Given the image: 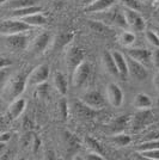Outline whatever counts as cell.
<instances>
[{
	"mask_svg": "<svg viewBox=\"0 0 159 160\" xmlns=\"http://www.w3.org/2000/svg\"><path fill=\"white\" fill-rule=\"evenodd\" d=\"M27 78L28 75L24 73H17L7 80L1 92V97L4 100L11 103L12 100L18 98L27 87Z\"/></svg>",
	"mask_w": 159,
	"mask_h": 160,
	"instance_id": "1",
	"label": "cell"
},
{
	"mask_svg": "<svg viewBox=\"0 0 159 160\" xmlns=\"http://www.w3.org/2000/svg\"><path fill=\"white\" fill-rule=\"evenodd\" d=\"M95 19L100 20L109 27H117L122 29H128L126 22V17L123 11L117 6H111L102 12L95 13Z\"/></svg>",
	"mask_w": 159,
	"mask_h": 160,
	"instance_id": "2",
	"label": "cell"
},
{
	"mask_svg": "<svg viewBox=\"0 0 159 160\" xmlns=\"http://www.w3.org/2000/svg\"><path fill=\"white\" fill-rule=\"evenodd\" d=\"M31 27L24 23L22 19L18 18H8V19L0 20V35H12L18 32H27L30 31Z\"/></svg>",
	"mask_w": 159,
	"mask_h": 160,
	"instance_id": "3",
	"label": "cell"
},
{
	"mask_svg": "<svg viewBox=\"0 0 159 160\" xmlns=\"http://www.w3.org/2000/svg\"><path fill=\"white\" fill-rule=\"evenodd\" d=\"M123 13H125V17H126L128 29H131L132 31H145L146 22L142 18V16L139 13V11L126 7L123 10Z\"/></svg>",
	"mask_w": 159,
	"mask_h": 160,
	"instance_id": "4",
	"label": "cell"
},
{
	"mask_svg": "<svg viewBox=\"0 0 159 160\" xmlns=\"http://www.w3.org/2000/svg\"><path fill=\"white\" fill-rule=\"evenodd\" d=\"M29 36L25 32H18L12 33V35H7L5 44L8 49L13 50V52H22L25 50L29 47Z\"/></svg>",
	"mask_w": 159,
	"mask_h": 160,
	"instance_id": "5",
	"label": "cell"
},
{
	"mask_svg": "<svg viewBox=\"0 0 159 160\" xmlns=\"http://www.w3.org/2000/svg\"><path fill=\"white\" fill-rule=\"evenodd\" d=\"M49 67L47 65H40V66L35 67L30 74L27 78V85L29 86H38L41 84L46 82L48 78H49Z\"/></svg>",
	"mask_w": 159,
	"mask_h": 160,
	"instance_id": "6",
	"label": "cell"
},
{
	"mask_svg": "<svg viewBox=\"0 0 159 160\" xmlns=\"http://www.w3.org/2000/svg\"><path fill=\"white\" fill-rule=\"evenodd\" d=\"M52 42V35L48 31H43V32L38 33L35 38H33L30 43H29V50L35 55H40V54L44 53L48 46Z\"/></svg>",
	"mask_w": 159,
	"mask_h": 160,
	"instance_id": "7",
	"label": "cell"
},
{
	"mask_svg": "<svg viewBox=\"0 0 159 160\" xmlns=\"http://www.w3.org/2000/svg\"><path fill=\"white\" fill-rule=\"evenodd\" d=\"M85 60V53L80 47H71L67 50L66 54V65L69 74Z\"/></svg>",
	"mask_w": 159,
	"mask_h": 160,
	"instance_id": "8",
	"label": "cell"
},
{
	"mask_svg": "<svg viewBox=\"0 0 159 160\" xmlns=\"http://www.w3.org/2000/svg\"><path fill=\"white\" fill-rule=\"evenodd\" d=\"M90 73H91V66H90L89 62L84 60L79 66L73 71V73L71 74L73 86L77 87V88L83 86V84H85V81L87 80Z\"/></svg>",
	"mask_w": 159,
	"mask_h": 160,
	"instance_id": "9",
	"label": "cell"
},
{
	"mask_svg": "<svg viewBox=\"0 0 159 160\" xmlns=\"http://www.w3.org/2000/svg\"><path fill=\"white\" fill-rule=\"evenodd\" d=\"M80 100L93 110H100L105 105V99L100 91H89L81 96Z\"/></svg>",
	"mask_w": 159,
	"mask_h": 160,
	"instance_id": "10",
	"label": "cell"
},
{
	"mask_svg": "<svg viewBox=\"0 0 159 160\" xmlns=\"http://www.w3.org/2000/svg\"><path fill=\"white\" fill-rule=\"evenodd\" d=\"M127 65H128V75H131L132 78L136 80H145L147 78V69L146 66L142 63H140L139 61L134 60L131 56L126 58Z\"/></svg>",
	"mask_w": 159,
	"mask_h": 160,
	"instance_id": "11",
	"label": "cell"
},
{
	"mask_svg": "<svg viewBox=\"0 0 159 160\" xmlns=\"http://www.w3.org/2000/svg\"><path fill=\"white\" fill-rule=\"evenodd\" d=\"M106 98L109 100V103L113 105L114 108H120L123 103V92L122 88L115 84L111 82L106 86Z\"/></svg>",
	"mask_w": 159,
	"mask_h": 160,
	"instance_id": "12",
	"label": "cell"
},
{
	"mask_svg": "<svg viewBox=\"0 0 159 160\" xmlns=\"http://www.w3.org/2000/svg\"><path fill=\"white\" fill-rule=\"evenodd\" d=\"M127 54L132 59L139 61L144 66H148L152 62V52L146 48H129Z\"/></svg>",
	"mask_w": 159,
	"mask_h": 160,
	"instance_id": "13",
	"label": "cell"
},
{
	"mask_svg": "<svg viewBox=\"0 0 159 160\" xmlns=\"http://www.w3.org/2000/svg\"><path fill=\"white\" fill-rule=\"evenodd\" d=\"M153 115L148 110H140V112L135 113L132 120V127L134 130H140L146 128L147 124L152 123Z\"/></svg>",
	"mask_w": 159,
	"mask_h": 160,
	"instance_id": "14",
	"label": "cell"
},
{
	"mask_svg": "<svg viewBox=\"0 0 159 160\" xmlns=\"http://www.w3.org/2000/svg\"><path fill=\"white\" fill-rule=\"evenodd\" d=\"M27 108V100L24 98H16L14 100H12L10 103V107H8V110H7V116L10 120H16L18 118L22 113L24 112Z\"/></svg>",
	"mask_w": 159,
	"mask_h": 160,
	"instance_id": "15",
	"label": "cell"
},
{
	"mask_svg": "<svg viewBox=\"0 0 159 160\" xmlns=\"http://www.w3.org/2000/svg\"><path fill=\"white\" fill-rule=\"evenodd\" d=\"M113 58L116 63V68L119 71V75L121 78L126 79L128 77V65H127V59L123 54H121L120 52H113Z\"/></svg>",
	"mask_w": 159,
	"mask_h": 160,
	"instance_id": "16",
	"label": "cell"
},
{
	"mask_svg": "<svg viewBox=\"0 0 159 160\" xmlns=\"http://www.w3.org/2000/svg\"><path fill=\"white\" fill-rule=\"evenodd\" d=\"M115 0H96L92 4L85 6V11L87 13H97V12H102L106 8L111 7L114 5Z\"/></svg>",
	"mask_w": 159,
	"mask_h": 160,
	"instance_id": "17",
	"label": "cell"
},
{
	"mask_svg": "<svg viewBox=\"0 0 159 160\" xmlns=\"http://www.w3.org/2000/svg\"><path fill=\"white\" fill-rule=\"evenodd\" d=\"M102 62H103L104 69H105L110 75L120 77L119 71H117V68H116V63H115V60H114V58H113V54L110 53V52H104V53H103Z\"/></svg>",
	"mask_w": 159,
	"mask_h": 160,
	"instance_id": "18",
	"label": "cell"
},
{
	"mask_svg": "<svg viewBox=\"0 0 159 160\" xmlns=\"http://www.w3.org/2000/svg\"><path fill=\"white\" fill-rule=\"evenodd\" d=\"M133 105L138 110H150L153 105L152 98L146 93H138L134 97Z\"/></svg>",
	"mask_w": 159,
	"mask_h": 160,
	"instance_id": "19",
	"label": "cell"
},
{
	"mask_svg": "<svg viewBox=\"0 0 159 160\" xmlns=\"http://www.w3.org/2000/svg\"><path fill=\"white\" fill-rule=\"evenodd\" d=\"M24 23H27L28 25H30L31 28L33 27H42L47 24V17L44 14H42L41 12H36V13H31L29 16H25L23 18H20Z\"/></svg>",
	"mask_w": 159,
	"mask_h": 160,
	"instance_id": "20",
	"label": "cell"
},
{
	"mask_svg": "<svg viewBox=\"0 0 159 160\" xmlns=\"http://www.w3.org/2000/svg\"><path fill=\"white\" fill-rule=\"evenodd\" d=\"M64 141H65L68 154H74V152H77L79 149L80 142L74 134L69 133V132H65L64 133Z\"/></svg>",
	"mask_w": 159,
	"mask_h": 160,
	"instance_id": "21",
	"label": "cell"
},
{
	"mask_svg": "<svg viewBox=\"0 0 159 160\" xmlns=\"http://www.w3.org/2000/svg\"><path fill=\"white\" fill-rule=\"evenodd\" d=\"M54 86L61 96H66L68 91V82H67L66 77L61 72H56L54 74Z\"/></svg>",
	"mask_w": 159,
	"mask_h": 160,
	"instance_id": "22",
	"label": "cell"
},
{
	"mask_svg": "<svg viewBox=\"0 0 159 160\" xmlns=\"http://www.w3.org/2000/svg\"><path fill=\"white\" fill-rule=\"evenodd\" d=\"M37 2H38V0H7L4 5L6 8L12 11V10H19V8H24V7L38 5Z\"/></svg>",
	"mask_w": 159,
	"mask_h": 160,
	"instance_id": "23",
	"label": "cell"
},
{
	"mask_svg": "<svg viewBox=\"0 0 159 160\" xmlns=\"http://www.w3.org/2000/svg\"><path fill=\"white\" fill-rule=\"evenodd\" d=\"M74 111L79 117H84V118H91L95 115V110L89 108L86 104H84L81 100L74 102Z\"/></svg>",
	"mask_w": 159,
	"mask_h": 160,
	"instance_id": "24",
	"label": "cell"
},
{
	"mask_svg": "<svg viewBox=\"0 0 159 160\" xmlns=\"http://www.w3.org/2000/svg\"><path fill=\"white\" fill-rule=\"evenodd\" d=\"M42 11V7L40 5H33V6L24 7V8H19V10H12L11 12V17L13 18H23L25 16H29L31 13H36V12H41Z\"/></svg>",
	"mask_w": 159,
	"mask_h": 160,
	"instance_id": "25",
	"label": "cell"
},
{
	"mask_svg": "<svg viewBox=\"0 0 159 160\" xmlns=\"http://www.w3.org/2000/svg\"><path fill=\"white\" fill-rule=\"evenodd\" d=\"M89 24V28L97 33H100V35H108L110 32V27L106 25L104 23H102L100 20H89L87 22Z\"/></svg>",
	"mask_w": 159,
	"mask_h": 160,
	"instance_id": "26",
	"label": "cell"
},
{
	"mask_svg": "<svg viewBox=\"0 0 159 160\" xmlns=\"http://www.w3.org/2000/svg\"><path fill=\"white\" fill-rule=\"evenodd\" d=\"M85 145L86 147L91 151V152H96V153H100L102 155H104L105 157V152H104V148L102 147L98 141L96 140L95 138H91V136H86L85 138Z\"/></svg>",
	"mask_w": 159,
	"mask_h": 160,
	"instance_id": "27",
	"label": "cell"
},
{
	"mask_svg": "<svg viewBox=\"0 0 159 160\" xmlns=\"http://www.w3.org/2000/svg\"><path fill=\"white\" fill-rule=\"evenodd\" d=\"M131 141H132V138H131L129 135H127V134L122 133V132H121V133H116L113 138H111V142L117 147L128 146V145L131 143Z\"/></svg>",
	"mask_w": 159,
	"mask_h": 160,
	"instance_id": "28",
	"label": "cell"
},
{
	"mask_svg": "<svg viewBox=\"0 0 159 160\" xmlns=\"http://www.w3.org/2000/svg\"><path fill=\"white\" fill-rule=\"evenodd\" d=\"M128 122H129L128 116H120V117H117V118L111 123V127H113L111 128V132H114L115 134L123 132V130L126 129Z\"/></svg>",
	"mask_w": 159,
	"mask_h": 160,
	"instance_id": "29",
	"label": "cell"
},
{
	"mask_svg": "<svg viewBox=\"0 0 159 160\" xmlns=\"http://www.w3.org/2000/svg\"><path fill=\"white\" fill-rule=\"evenodd\" d=\"M119 42L120 44H122L123 47L129 48L131 46H133V43L135 42V35L132 31H122L119 36Z\"/></svg>",
	"mask_w": 159,
	"mask_h": 160,
	"instance_id": "30",
	"label": "cell"
},
{
	"mask_svg": "<svg viewBox=\"0 0 159 160\" xmlns=\"http://www.w3.org/2000/svg\"><path fill=\"white\" fill-rule=\"evenodd\" d=\"M74 37V33L73 32H65V33H60L59 36L55 38V47L58 49H61L65 46H67Z\"/></svg>",
	"mask_w": 159,
	"mask_h": 160,
	"instance_id": "31",
	"label": "cell"
},
{
	"mask_svg": "<svg viewBox=\"0 0 159 160\" xmlns=\"http://www.w3.org/2000/svg\"><path fill=\"white\" fill-rule=\"evenodd\" d=\"M159 148V141L157 140H147L142 143H140L139 146L136 147L138 152H144V151H150V149H156Z\"/></svg>",
	"mask_w": 159,
	"mask_h": 160,
	"instance_id": "32",
	"label": "cell"
},
{
	"mask_svg": "<svg viewBox=\"0 0 159 160\" xmlns=\"http://www.w3.org/2000/svg\"><path fill=\"white\" fill-rule=\"evenodd\" d=\"M146 40L147 42L156 48H159V36L157 35V32L154 30H147L145 32Z\"/></svg>",
	"mask_w": 159,
	"mask_h": 160,
	"instance_id": "33",
	"label": "cell"
},
{
	"mask_svg": "<svg viewBox=\"0 0 159 160\" xmlns=\"http://www.w3.org/2000/svg\"><path fill=\"white\" fill-rule=\"evenodd\" d=\"M140 155L145 159H151V160H159V148L156 149H150V151H144L140 152Z\"/></svg>",
	"mask_w": 159,
	"mask_h": 160,
	"instance_id": "34",
	"label": "cell"
},
{
	"mask_svg": "<svg viewBox=\"0 0 159 160\" xmlns=\"http://www.w3.org/2000/svg\"><path fill=\"white\" fill-rule=\"evenodd\" d=\"M122 2L127 8H132V10H136V11L140 10V5L136 0H122Z\"/></svg>",
	"mask_w": 159,
	"mask_h": 160,
	"instance_id": "35",
	"label": "cell"
},
{
	"mask_svg": "<svg viewBox=\"0 0 159 160\" xmlns=\"http://www.w3.org/2000/svg\"><path fill=\"white\" fill-rule=\"evenodd\" d=\"M84 159L85 160H104L105 157L100 153H96V152H90V153L86 154V155L84 157Z\"/></svg>",
	"mask_w": 159,
	"mask_h": 160,
	"instance_id": "36",
	"label": "cell"
},
{
	"mask_svg": "<svg viewBox=\"0 0 159 160\" xmlns=\"http://www.w3.org/2000/svg\"><path fill=\"white\" fill-rule=\"evenodd\" d=\"M152 63L156 68L159 69V48H157L154 52H152Z\"/></svg>",
	"mask_w": 159,
	"mask_h": 160,
	"instance_id": "37",
	"label": "cell"
},
{
	"mask_svg": "<svg viewBox=\"0 0 159 160\" xmlns=\"http://www.w3.org/2000/svg\"><path fill=\"white\" fill-rule=\"evenodd\" d=\"M12 65V61L7 58H3L0 56V69H4V68H8V67Z\"/></svg>",
	"mask_w": 159,
	"mask_h": 160,
	"instance_id": "38",
	"label": "cell"
},
{
	"mask_svg": "<svg viewBox=\"0 0 159 160\" xmlns=\"http://www.w3.org/2000/svg\"><path fill=\"white\" fill-rule=\"evenodd\" d=\"M60 110H61V115H62V117L66 120L67 118V104H66V102L61 100V103H60Z\"/></svg>",
	"mask_w": 159,
	"mask_h": 160,
	"instance_id": "39",
	"label": "cell"
},
{
	"mask_svg": "<svg viewBox=\"0 0 159 160\" xmlns=\"http://www.w3.org/2000/svg\"><path fill=\"white\" fill-rule=\"evenodd\" d=\"M11 133H8V132H5V133H0V141L1 142H8V141L11 140Z\"/></svg>",
	"mask_w": 159,
	"mask_h": 160,
	"instance_id": "40",
	"label": "cell"
},
{
	"mask_svg": "<svg viewBox=\"0 0 159 160\" xmlns=\"http://www.w3.org/2000/svg\"><path fill=\"white\" fill-rule=\"evenodd\" d=\"M147 139L148 140L159 141V130H157V132H151L150 134H147Z\"/></svg>",
	"mask_w": 159,
	"mask_h": 160,
	"instance_id": "41",
	"label": "cell"
},
{
	"mask_svg": "<svg viewBox=\"0 0 159 160\" xmlns=\"http://www.w3.org/2000/svg\"><path fill=\"white\" fill-rule=\"evenodd\" d=\"M66 1L67 0H53V4L56 8H60V7L64 6V4H65Z\"/></svg>",
	"mask_w": 159,
	"mask_h": 160,
	"instance_id": "42",
	"label": "cell"
},
{
	"mask_svg": "<svg viewBox=\"0 0 159 160\" xmlns=\"http://www.w3.org/2000/svg\"><path fill=\"white\" fill-rule=\"evenodd\" d=\"M153 84H154V87L159 90V71L156 73V75L153 77Z\"/></svg>",
	"mask_w": 159,
	"mask_h": 160,
	"instance_id": "43",
	"label": "cell"
},
{
	"mask_svg": "<svg viewBox=\"0 0 159 160\" xmlns=\"http://www.w3.org/2000/svg\"><path fill=\"white\" fill-rule=\"evenodd\" d=\"M6 75H7V68L0 69V84L3 82V80L6 78Z\"/></svg>",
	"mask_w": 159,
	"mask_h": 160,
	"instance_id": "44",
	"label": "cell"
},
{
	"mask_svg": "<svg viewBox=\"0 0 159 160\" xmlns=\"http://www.w3.org/2000/svg\"><path fill=\"white\" fill-rule=\"evenodd\" d=\"M6 152V142H1L0 141V155L5 154Z\"/></svg>",
	"mask_w": 159,
	"mask_h": 160,
	"instance_id": "45",
	"label": "cell"
},
{
	"mask_svg": "<svg viewBox=\"0 0 159 160\" xmlns=\"http://www.w3.org/2000/svg\"><path fill=\"white\" fill-rule=\"evenodd\" d=\"M81 1H83V5H84V6H87V5L92 4L93 1H96V0H81Z\"/></svg>",
	"mask_w": 159,
	"mask_h": 160,
	"instance_id": "46",
	"label": "cell"
},
{
	"mask_svg": "<svg viewBox=\"0 0 159 160\" xmlns=\"http://www.w3.org/2000/svg\"><path fill=\"white\" fill-rule=\"evenodd\" d=\"M154 31H156V32H157V35L159 36V25L157 28H156V29H154Z\"/></svg>",
	"mask_w": 159,
	"mask_h": 160,
	"instance_id": "47",
	"label": "cell"
},
{
	"mask_svg": "<svg viewBox=\"0 0 159 160\" xmlns=\"http://www.w3.org/2000/svg\"><path fill=\"white\" fill-rule=\"evenodd\" d=\"M6 1H7V0H0V6H1V5H4Z\"/></svg>",
	"mask_w": 159,
	"mask_h": 160,
	"instance_id": "48",
	"label": "cell"
},
{
	"mask_svg": "<svg viewBox=\"0 0 159 160\" xmlns=\"http://www.w3.org/2000/svg\"><path fill=\"white\" fill-rule=\"evenodd\" d=\"M157 107L159 108V94H158V97H157Z\"/></svg>",
	"mask_w": 159,
	"mask_h": 160,
	"instance_id": "49",
	"label": "cell"
},
{
	"mask_svg": "<svg viewBox=\"0 0 159 160\" xmlns=\"http://www.w3.org/2000/svg\"><path fill=\"white\" fill-rule=\"evenodd\" d=\"M150 1H156V0H150Z\"/></svg>",
	"mask_w": 159,
	"mask_h": 160,
	"instance_id": "50",
	"label": "cell"
},
{
	"mask_svg": "<svg viewBox=\"0 0 159 160\" xmlns=\"http://www.w3.org/2000/svg\"><path fill=\"white\" fill-rule=\"evenodd\" d=\"M158 12H159V5H158Z\"/></svg>",
	"mask_w": 159,
	"mask_h": 160,
	"instance_id": "51",
	"label": "cell"
}]
</instances>
